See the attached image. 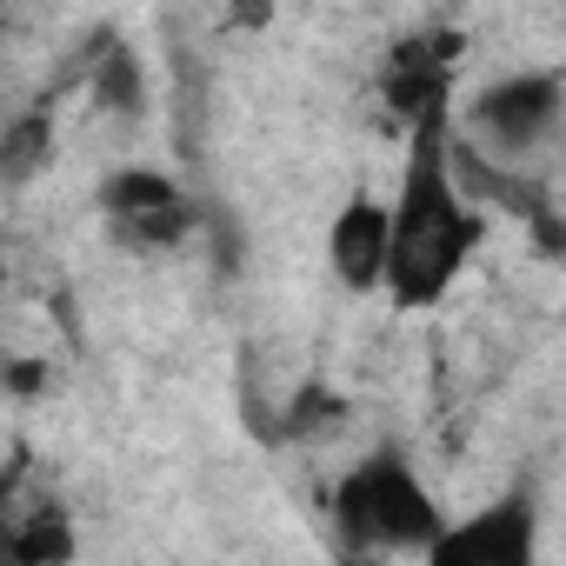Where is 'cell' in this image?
Here are the masks:
<instances>
[{
	"label": "cell",
	"mask_w": 566,
	"mask_h": 566,
	"mask_svg": "<svg viewBox=\"0 0 566 566\" xmlns=\"http://www.w3.org/2000/svg\"><path fill=\"white\" fill-rule=\"evenodd\" d=\"M486 233V207L467 200L453 174V114H427L407 127V160L394 187V260H387V301L400 314L440 307L453 280L467 273Z\"/></svg>",
	"instance_id": "1"
},
{
	"label": "cell",
	"mask_w": 566,
	"mask_h": 566,
	"mask_svg": "<svg viewBox=\"0 0 566 566\" xmlns=\"http://www.w3.org/2000/svg\"><path fill=\"white\" fill-rule=\"evenodd\" d=\"M334 526H340V546L347 553H413L427 559L433 539L447 533V513L433 500V486L420 480V467L400 453V447H374L367 460H354L334 493Z\"/></svg>",
	"instance_id": "2"
},
{
	"label": "cell",
	"mask_w": 566,
	"mask_h": 566,
	"mask_svg": "<svg viewBox=\"0 0 566 566\" xmlns=\"http://www.w3.org/2000/svg\"><path fill=\"white\" fill-rule=\"evenodd\" d=\"M559 120H566V74H559V67L500 74V81H486V87L467 101V114H460V127H467L486 154H500V160L533 154Z\"/></svg>",
	"instance_id": "3"
},
{
	"label": "cell",
	"mask_w": 566,
	"mask_h": 566,
	"mask_svg": "<svg viewBox=\"0 0 566 566\" xmlns=\"http://www.w3.org/2000/svg\"><path fill=\"white\" fill-rule=\"evenodd\" d=\"M533 553H539V500L533 486H513L493 506L447 520L427 566H533Z\"/></svg>",
	"instance_id": "4"
},
{
	"label": "cell",
	"mask_w": 566,
	"mask_h": 566,
	"mask_svg": "<svg viewBox=\"0 0 566 566\" xmlns=\"http://www.w3.org/2000/svg\"><path fill=\"white\" fill-rule=\"evenodd\" d=\"M453 67H460V34H447V28L394 41L380 61V107L400 127H413L427 114H453Z\"/></svg>",
	"instance_id": "5"
},
{
	"label": "cell",
	"mask_w": 566,
	"mask_h": 566,
	"mask_svg": "<svg viewBox=\"0 0 566 566\" xmlns=\"http://www.w3.org/2000/svg\"><path fill=\"white\" fill-rule=\"evenodd\" d=\"M101 213L127 247H180L193 227V207L174 174L160 167H120L101 180Z\"/></svg>",
	"instance_id": "6"
},
{
	"label": "cell",
	"mask_w": 566,
	"mask_h": 566,
	"mask_svg": "<svg viewBox=\"0 0 566 566\" xmlns=\"http://www.w3.org/2000/svg\"><path fill=\"white\" fill-rule=\"evenodd\" d=\"M327 260L347 294H387V260H394V200L354 187L340 213L327 220Z\"/></svg>",
	"instance_id": "7"
},
{
	"label": "cell",
	"mask_w": 566,
	"mask_h": 566,
	"mask_svg": "<svg viewBox=\"0 0 566 566\" xmlns=\"http://www.w3.org/2000/svg\"><path fill=\"white\" fill-rule=\"evenodd\" d=\"M87 87H94L101 114H114V120H140V114H147V67H140L134 41L101 34V41H94V61H87Z\"/></svg>",
	"instance_id": "8"
},
{
	"label": "cell",
	"mask_w": 566,
	"mask_h": 566,
	"mask_svg": "<svg viewBox=\"0 0 566 566\" xmlns=\"http://www.w3.org/2000/svg\"><path fill=\"white\" fill-rule=\"evenodd\" d=\"M0 546H8L14 559H28V566H54V559H74V553H81V539H74V526H67L61 506H48V513H14L8 526H0Z\"/></svg>",
	"instance_id": "9"
},
{
	"label": "cell",
	"mask_w": 566,
	"mask_h": 566,
	"mask_svg": "<svg viewBox=\"0 0 566 566\" xmlns=\"http://www.w3.org/2000/svg\"><path fill=\"white\" fill-rule=\"evenodd\" d=\"M334 427H347V400L327 387V380H307L301 394H294V407H287V440H321V433H334Z\"/></svg>",
	"instance_id": "10"
},
{
	"label": "cell",
	"mask_w": 566,
	"mask_h": 566,
	"mask_svg": "<svg viewBox=\"0 0 566 566\" xmlns=\"http://www.w3.org/2000/svg\"><path fill=\"white\" fill-rule=\"evenodd\" d=\"M41 154H48V114L34 107V114H21V120L8 127V140H0V174L21 187V180H34Z\"/></svg>",
	"instance_id": "11"
},
{
	"label": "cell",
	"mask_w": 566,
	"mask_h": 566,
	"mask_svg": "<svg viewBox=\"0 0 566 566\" xmlns=\"http://www.w3.org/2000/svg\"><path fill=\"white\" fill-rule=\"evenodd\" d=\"M48 380H54V374H48L41 360H8V387H14V394H34V387H48Z\"/></svg>",
	"instance_id": "12"
},
{
	"label": "cell",
	"mask_w": 566,
	"mask_h": 566,
	"mask_svg": "<svg viewBox=\"0 0 566 566\" xmlns=\"http://www.w3.org/2000/svg\"><path fill=\"white\" fill-rule=\"evenodd\" d=\"M233 21H240V28H260V21H273V0H233Z\"/></svg>",
	"instance_id": "13"
}]
</instances>
